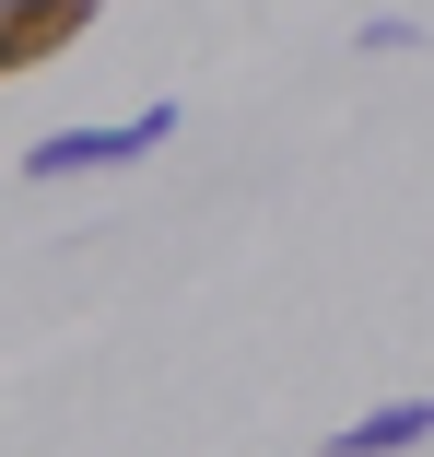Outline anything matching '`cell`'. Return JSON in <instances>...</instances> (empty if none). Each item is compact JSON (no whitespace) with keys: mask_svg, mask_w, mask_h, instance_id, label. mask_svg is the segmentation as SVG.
Segmentation results:
<instances>
[{"mask_svg":"<svg viewBox=\"0 0 434 457\" xmlns=\"http://www.w3.org/2000/svg\"><path fill=\"white\" fill-rule=\"evenodd\" d=\"M164 129H177V106H141V118H95V129H59V141H36V153H24V176H36V188H59V176H118V164H141Z\"/></svg>","mask_w":434,"mask_h":457,"instance_id":"obj_1","label":"cell"},{"mask_svg":"<svg viewBox=\"0 0 434 457\" xmlns=\"http://www.w3.org/2000/svg\"><path fill=\"white\" fill-rule=\"evenodd\" d=\"M422 434H434V399H388L364 422H329V457H411Z\"/></svg>","mask_w":434,"mask_h":457,"instance_id":"obj_3","label":"cell"},{"mask_svg":"<svg viewBox=\"0 0 434 457\" xmlns=\"http://www.w3.org/2000/svg\"><path fill=\"white\" fill-rule=\"evenodd\" d=\"M95 12H106V0H0V82L71 59L82 36H95Z\"/></svg>","mask_w":434,"mask_h":457,"instance_id":"obj_2","label":"cell"}]
</instances>
